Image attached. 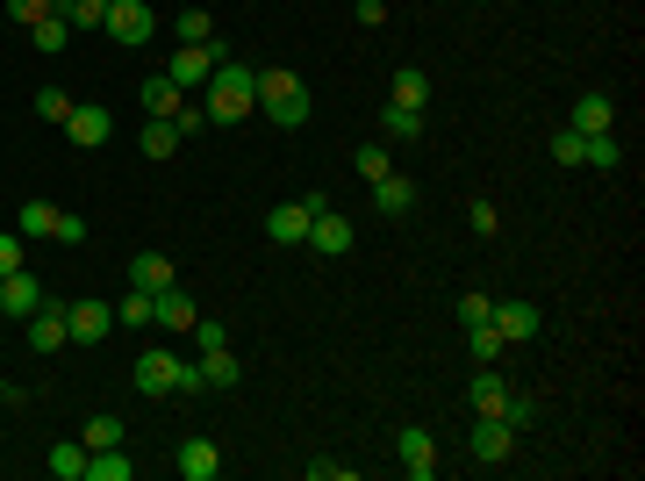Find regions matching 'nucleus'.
<instances>
[{"label": "nucleus", "mask_w": 645, "mask_h": 481, "mask_svg": "<svg viewBox=\"0 0 645 481\" xmlns=\"http://www.w3.org/2000/svg\"><path fill=\"white\" fill-rule=\"evenodd\" d=\"M244 116H258V72L238 65V58H222V65L208 72V122L238 130Z\"/></svg>", "instance_id": "f257e3e1"}, {"label": "nucleus", "mask_w": 645, "mask_h": 481, "mask_svg": "<svg viewBox=\"0 0 645 481\" xmlns=\"http://www.w3.org/2000/svg\"><path fill=\"white\" fill-rule=\"evenodd\" d=\"M308 86L294 80V72H258V116H272L280 130H302L308 122Z\"/></svg>", "instance_id": "f03ea898"}, {"label": "nucleus", "mask_w": 645, "mask_h": 481, "mask_svg": "<svg viewBox=\"0 0 645 481\" xmlns=\"http://www.w3.org/2000/svg\"><path fill=\"white\" fill-rule=\"evenodd\" d=\"M108 36H115L122 51H144V44H151L158 36V15L151 8H144V0H115V8H108V22H101Z\"/></svg>", "instance_id": "7ed1b4c3"}, {"label": "nucleus", "mask_w": 645, "mask_h": 481, "mask_svg": "<svg viewBox=\"0 0 645 481\" xmlns=\"http://www.w3.org/2000/svg\"><path fill=\"white\" fill-rule=\"evenodd\" d=\"M394 460H402L409 481H430V474H438V438H430L424 424H402V431H394Z\"/></svg>", "instance_id": "20e7f679"}, {"label": "nucleus", "mask_w": 645, "mask_h": 481, "mask_svg": "<svg viewBox=\"0 0 645 481\" xmlns=\"http://www.w3.org/2000/svg\"><path fill=\"white\" fill-rule=\"evenodd\" d=\"M180 352H166V345H151V352H136V388L144 396H180Z\"/></svg>", "instance_id": "39448f33"}, {"label": "nucleus", "mask_w": 645, "mask_h": 481, "mask_svg": "<svg viewBox=\"0 0 645 481\" xmlns=\"http://www.w3.org/2000/svg\"><path fill=\"white\" fill-rule=\"evenodd\" d=\"M44 302H51V294H44V280H36L29 266H15V274H0V310H8V316H22V324H29V316L44 310Z\"/></svg>", "instance_id": "423d86ee"}, {"label": "nucleus", "mask_w": 645, "mask_h": 481, "mask_svg": "<svg viewBox=\"0 0 645 481\" xmlns=\"http://www.w3.org/2000/svg\"><path fill=\"white\" fill-rule=\"evenodd\" d=\"M108 130H115V116H108L101 101H72V116H65V137L80 144V152H101V144H108Z\"/></svg>", "instance_id": "0eeeda50"}, {"label": "nucleus", "mask_w": 645, "mask_h": 481, "mask_svg": "<svg viewBox=\"0 0 645 481\" xmlns=\"http://www.w3.org/2000/svg\"><path fill=\"white\" fill-rule=\"evenodd\" d=\"M194 316H202V310H194V294L180 288V280L151 294V324H158V330H172V338H187V330H194Z\"/></svg>", "instance_id": "6e6552de"}, {"label": "nucleus", "mask_w": 645, "mask_h": 481, "mask_svg": "<svg viewBox=\"0 0 645 481\" xmlns=\"http://www.w3.org/2000/svg\"><path fill=\"white\" fill-rule=\"evenodd\" d=\"M466 453H474L480 467H502V460L516 453V424H502V417H480V424H474V446H466Z\"/></svg>", "instance_id": "1a4fd4ad"}, {"label": "nucleus", "mask_w": 645, "mask_h": 481, "mask_svg": "<svg viewBox=\"0 0 645 481\" xmlns=\"http://www.w3.org/2000/svg\"><path fill=\"white\" fill-rule=\"evenodd\" d=\"M65 324H72V345H101L115 330V310L108 302H65Z\"/></svg>", "instance_id": "9d476101"}, {"label": "nucleus", "mask_w": 645, "mask_h": 481, "mask_svg": "<svg viewBox=\"0 0 645 481\" xmlns=\"http://www.w3.org/2000/svg\"><path fill=\"white\" fill-rule=\"evenodd\" d=\"M308 252H322V258H344V252H352V224H344L338 208L308 216Z\"/></svg>", "instance_id": "9b49d317"}, {"label": "nucleus", "mask_w": 645, "mask_h": 481, "mask_svg": "<svg viewBox=\"0 0 645 481\" xmlns=\"http://www.w3.org/2000/svg\"><path fill=\"white\" fill-rule=\"evenodd\" d=\"M172 467H180V481H216L222 474V446L216 438H187V446L172 453Z\"/></svg>", "instance_id": "f8f14e48"}, {"label": "nucleus", "mask_w": 645, "mask_h": 481, "mask_svg": "<svg viewBox=\"0 0 645 481\" xmlns=\"http://www.w3.org/2000/svg\"><path fill=\"white\" fill-rule=\"evenodd\" d=\"M58 345H72V324H65V302H44V310L29 316V352H58Z\"/></svg>", "instance_id": "ddd939ff"}, {"label": "nucleus", "mask_w": 645, "mask_h": 481, "mask_svg": "<svg viewBox=\"0 0 645 481\" xmlns=\"http://www.w3.org/2000/svg\"><path fill=\"white\" fill-rule=\"evenodd\" d=\"M510 396H516V388H510L502 374H495V366H480V374H474V388H466L474 417H502V410H510Z\"/></svg>", "instance_id": "4468645a"}, {"label": "nucleus", "mask_w": 645, "mask_h": 481, "mask_svg": "<svg viewBox=\"0 0 645 481\" xmlns=\"http://www.w3.org/2000/svg\"><path fill=\"white\" fill-rule=\"evenodd\" d=\"M266 238H272V244H308V208H302V202L266 208Z\"/></svg>", "instance_id": "2eb2a0df"}, {"label": "nucleus", "mask_w": 645, "mask_h": 481, "mask_svg": "<svg viewBox=\"0 0 645 481\" xmlns=\"http://www.w3.org/2000/svg\"><path fill=\"white\" fill-rule=\"evenodd\" d=\"M202 381H208V388H238V381H244V366H238V352H230V338H222V345H202Z\"/></svg>", "instance_id": "dca6fc26"}, {"label": "nucleus", "mask_w": 645, "mask_h": 481, "mask_svg": "<svg viewBox=\"0 0 645 481\" xmlns=\"http://www.w3.org/2000/svg\"><path fill=\"white\" fill-rule=\"evenodd\" d=\"M538 324H545V316L531 310V302H495V330H502V338H510V345L538 338Z\"/></svg>", "instance_id": "f3484780"}, {"label": "nucleus", "mask_w": 645, "mask_h": 481, "mask_svg": "<svg viewBox=\"0 0 645 481\" xmlns=\"http://www.w3.org/2000/svg\"><path fill=\"white\" fill-rule=\"evenodd\" d=\"M374 208H380V216H409V208H416V180L380 172V180H374Z\"/></svg>", "instance_id": "a211bd4d"}, {"label": "nucleus", "mask_w": 645, "mask_h": 481, "mask_svg": "<svg viewBox=\"0 0 645 481\" xmlns=\"http://www.w3.org/2000/svg\"><path fill=\"white\" fill-rule=\"evenodd\" d=\"M424 137V108H380V144H416Z\"/></svg>", "instance_id": "6ab92c4d"}, {"label": "nucleus", "mask_w": 645, "mask_h": 481, "mask_svg": "<svg viewBox=\"0 0 645 481\" xmlns=\"http://www.w3.org/2000/svg\"><path fill=\"white\" fill-rule=\"evenodd\" d=\"M130 288H144V294L172 288V258H166V252H136V258H130Z\"/></svg>", "instance_id": "aec40b11"}, {"label": "nucleus", "mask_w": 645, "mask_h": 481, "mask_svg": "<svg viewBox=\"0 0 645 481\" xmlns=\"http://www.w3.org/2000/svg\"><path fill=\"white\" fill-rule=\"evenodd\" d=\"M136 101H144V116H180V101H187V86H172L166 72H158V80H144V94H136Z\"/></svg>", "instance_id": "412c9836"}, {"label": "nucleus", "mask_w": 645, "mask_h": 481, "mask_svg": "<svg viewBox=\"0 0 645 481\" xmlns=\"http://www.w3.org/2000/svg\"><path fill=\"white\" fill-rule=\"evenodd\" d=\"M610 122H617L610 94H581V101H574V122H567V130H581V137H595V130H610Z\"/></svg>", "instance_id": "4be33fe9"}, {"label": "nucleus", "mask_w": 645, "mask_h": 481, "mask_svg": "<svg viewBox=\"0 0 645 481\" xmlns=\"http://www.w3.org/2000/svg\"><path fill=\"white\" fill-rule=\"evenodd\" d=\"M394 108H430V72H416V65H402L394 72V94H388Z\"/></svg>", "instance_id": "5701e85b"}, {"label": "nucleus", "mask_w": 645, "mask_h": 481, "mask_svg": "<svg viewBox=\"0 0 645 481\" xmlns=\"http://www.w3.org/2000/svg\"><path fill=\"white\" fill-rule=\"evenodd\" d=\"M466 345H474V360H480V366H495L502 352H510V338L495 330V316H488V324H466Z\"/></svg>", "instance_id": "b1692460"}, {"label": "nucleus", "mask_w": 645, "mask_h": 481, "mask_svg": "<svg viewBox=\"0 0 645 481\" xmlns=\"http://www.w3.org/2000/svg\"><path fill=\"white\" fill-rule=\"evenodd\" d=\"M80 446H86V453H101V446H122V424H115V410H94V417H86Z\"/></svg>", "instance_id": "393cba45"}, {"label": "nucleus", "mask_w": 645, "mask_h": 481, "mask_svg": "<svg viewBox=\"0 0 645 481\" xmlns=\"http://www.w3.org/2000/svg\"><path fill=\"white\" fill-rule=\"evenodd\" d=\"M581 166H595V172H617V166H624V152H617L610 130H595V137L581 144Z\"/></svg>", "instance_id": "a878e982"}, {"label": "nucleus", "mask_w": 645, "mask_h": 481, "mask_svg": "<svg viewBox=\"0 0 645 481\" xmlns=\"http://www.w3.org/2000/svg\"><path fill=\"white\" fill-rule=\"evenodd\" d=\"M136 144H144V158H172V152H180V130H172L166 116H151V122H144V137H136Z\"/></svg>", "instance_id": "bb28decb"}, {"label": "nucleus", "mask_w": 645, "mask_h": 481, "mask_svg": "<svg viewBox=\"0 0 645 481\" xmlns=\"http://www.w3.org/2000/svg\"><path fill=\"white\" fill-rule=\"evenodd\" d=\"M352 172H358V180H380V172H394V152H388V144H358V152H352Z\"/></svg>", "instance_id": "cd10ccee"}, {"label": "nucleus", "mask_w": 645, "mask_h": 481, "mask_svg": "<svg viewBox=\"0 0 645 481\" xmlns=\"http://www.w3.org/2000/svg\"><path fill=\"white\" fill-rule=\"evenodd\" d=\"M15 230H22V238H51V230H58V208L51 202H22Z\"/></svg>", "instance_id": "c85d7f7f"}, {"label": "nucleus", "mask_w": 645, "mask_h": 481, "mask_svg": "<svg viewBox=\"0 0 645 481\" xmlns=\"http://www.w3.org/2000/svg\"><path fill=\"white\" fill-rule=\"evenodd\" d=\"M51 474H58V481H86V446H80V438L51 446Z\"/></svg>", "instance_id": "c756f323"}, {"label": "nucleus", "mask_w": 645, "mask_h": 481, "mask_svg": "<svg viewBox=\"0 0 645 481\" xmlns=\"http://www.w3.org/2000/svg\"><path fill=\"white\" fill-rule=\"evenodd\" d=\"M58 15H65L72 29H101V22H108V0H58Z\"/></svg>", "instance_id": "7c9ffc66"}, {"label": "nucleus", "mask_w": 645, "mask_h": 481, "mask_svg": "<svg viewBox=\"0 0 645 481\" xmlns=\"http://www.w3.org/2000/svg\"><path fill=\"white\" fill-rule=\"evenodd\" d=\"M29 44H36V51H65V44H72V22H65V15H44V22L29 29Z\"/></svg>", "instance_id": "2f4dec72"}, {"label": "nucleus", "mask_w": 645, "mask_h": 481, "mask_svg": "<svg viewBox=\"0 0 645 481\" xmlns=\"http://www.w3.org/2000/svg\"><path fill=\"white\" fill-rule=\"evenodd\" d=\"M36 116L65 130V116H72V94H65V86H36Z\"/></svg>", "instance_id": "473e14b6"}, {"label": "nucleus", "mask_w": 645, "mask_h": 481, "mask_svg": "<svg viewBox=\"0 0 645 481\" xmlns=\"http://www.w3.org/2000/svg\"><path fill=\"white\" fill-rule=\"evenodd\" d=\"M115 316H122V330H144V324H151V294H144V288H130V294L115 302Z\"/></svg>", "instance_id": "72a5a7b5"}, {"label": "nucleus", "mask_w": 645, "mask_h": 481, "mask_svg": "<svg viewBox=\"0 0 645 481\" xmlns=\"http://www.w3.org/2000/svg\"><path fill=\"white\" fill-rule=\"evenodd\" d=\"M44 15H58V0H8V22H22V29H36Z\"/></svg>", "instance_id": "f704fd0d"}, {"label": "nucleus", "mask_w": 645, "mask_h": 481, "mask_svg": "<svg viewBox=\"0 0 645 481\" xmlns=\"http://www.w3.org/2000/svg\"><path fill=\"white\" fill-rule=\"evenodd\" d=\"M172 29H180V44H208V36H216V22H208L202 8H187V15L172 22Z\"/></svg>", "instance_id": "c9c22d12"}, {"label": "nucleus", "mask_w": 645, "mask_h": 481, "mask_svg": "<svg viewBox=\"0 0 645 481\" xmlns=\"http://www.w3.org/2000/svg\"><path fill=\"white\" fill-rule=\"evenodd\" d=\"M466 224H474L480 238H495V230H502V208H495V202H474V208H466Z\"/></svg>", "instance_id": "e433bc0d"}, {"label": "nucleus", "mask_w": 645, "mask_h": 481, "mask_svg": "<svg viewBox=\"0 0 645 481\" xmlns=\"http://www.w3.org/2000/svg\"><path fill=\"white\" fill-rule=\"evenodd\" d=\"M86 238V216H72V208H58V230H51V244H80Z\"/></svg>", "instance_id": "4c0bfd02"}, {"label": "nucleus", "mask_w": 645, "mask_h": 481, "mask_svg": "<svg viewBox=\"0 0 645 481\" xmlns=\"http://www.w3.org/2000/svg\"><path fill=\"white\" fill-rule=\"evenodd\" d=\"M488 316H495L488 294H459V324H488Z\"/></svg>", "instance_id": "58836bf2"}, {"label": "nucleus", "mask_w": 645, "mask_h": 481, "mask_svg": "<svg viewBox=\"0 0 645 481\" xmlns=\"http://www.w3.org/2000/svg\"><path fill=\"white\" fill-rule=\"evenodd\" d=\"M581 144H588L581 130H560V137H552V158H560V166H581Z\"/></svg>", "instance_id": "ea45409f"}, {"label": "nucleus", "mask_w": 645, "mask_h": 481, "mask_svg": "<svg viewBox=\"0 0 645 481\" xmlns=\"http://www.w3.org/2000/svg\"><path fill=\"white\" fill-rule=\"evenodd\" d=\"M202 122H208V101H202V108H194V101H180V116H172V130L187 137V130H202Z\"/></svg>", "instance_id": "a19ab883"}, {"label": "nucleus", "mask_w": 645, "mask_h": 481, "mask_svg": "<svg viewBox=\"0 0 645 481\" xmlns=\"http://www.w3.org/2000/svg\"><path fill=\"white\" fill-rule=\"evenodd\" d=\"M308 481H352V467L344 460H308Z\"/></svg>", "instance_id": "79ce46f5"}, {"label": "nucleus", "mask_w": 645, "mask_h": 481, "mask_svg": "<svg viewBox=\"0 0 645 481\" xmlns=\"http://www.w3.org/2000/svg\"><path fill=\"white\" fill-rule=\"evenodd\" d=\"M22 266V238H8V230H0V274H15Z\"/></svg>", "instance_id": "37998d69"}, {"label": "nucleus", "mask_w": 645, "mask_h": 481, "mask_svg": "<svg viewBox=\"0 0 645 481\" xmlns=\"http://www.w3.org/2000/svg\"><path fill=\"white\" fill-rule=\"evenodd\" d=\"M108 8H115V0H108Z\"/></svg>", "instance_id": "c03bdc74"}]
</instances>
